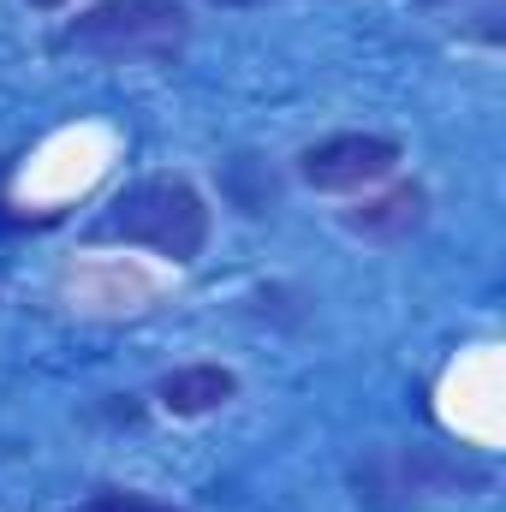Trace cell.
Wrapping results in <instances>:
<instances>
[{
  "mask_svg": "<svg viewBox=\"0 0 506 512\" xmlns=\"http://www.w3.org/2000/svg\"><path fill=\"white\" fill-rule=\"evenodd\" d=\"M423 215H429L423 185H393V191H381V197H370V203L346 209V227L364 233V239H405V233L423 227Z\"/></svg>",
  "mask_w": 506,
  "mask_h": 512,
  "instance_id": "5",
  "label": "cell"
},
{
  "mask_svg": "<svg viewBox=\"0 0 506 512\" xmlns=\"http://www.w3.org/2000/svg\"><path fill=\"white\" fill-rule=\"evenodd\" d=\"M399 167V143L376 131H334L298 155V179L310 191H364Z\"/></svg>",
  "mask_w": 506,
  "mask_h": 512,
  "instance_id": "4",
  "label": "cell"
},
{
  "mask_svg": "<svg viewBox=\"0 0 506 512\" xmlns=\"http://www.w3.org/2000/svg\"><path fill=\"white\" fill-rule=\"evenodd\" d=\"M215 6H251V0H215Z\"/></svg>",
  "mask_w": 506,
  "mask_h": 512,
  "instance_id": "9",
  "label": "cell"
},
{
  "mask_svg": "<svg viewBox=\"0 0 506 512\" xmlns=\"http://www.w3.org/2000/svg\"><path fill=\"white\" fill-rule=\"evenodd\" d=\"M191 36V12L179 0H96L66 24V48L96 60H173Z\"/></svg>",
  "mask_w": 506,
  "mask_h": 512,
  "instance_id": "2",
  "label": "cell"
},
{
  "mask_svg": "<svg viewBox=\"0 0 506 512\" xmlns=\"http://www.w3.org/2000/svg\"><path fill=\"white\" fill-rule=\"evenodd\" d=\"M233 393H239V376L227 364H191V370H173L167 382L155 387L161 411H173V417H203V411L227 405Z\"/></svg>",
  "mask_w": 506,
  "mask_h": 512,
  "instance_id": "6",
  "label": "cell"
},
{
  "mask_svg": "<svg viewBox=\"0 0 506 512\" xmlns=\"http://www.w3.org/2000/svg\"><path fill=\"white\" fill-rule=\"evenodd\" d=\"M96 239H102V245H149L155 256L197 262L203 245H209V203L197 197L191 179L155 173V179L126 185V191L108 203V215L96 221Z\"/></svg>",
  "mask_w": 506,
  "mask_h": 512,
  "instance_id": "1",
  "label": "cell"
},
{
  "mask_svg": "<svg viewBox=\"0 0 506 512\" xmlns=\"http://www.w3.org/2000/svg\"><path fill=\"white\" fill-rule=\"evenodd\" d=\"M489 483V471L483 465H453V459H441L435 447H387L376 453L364 471H358V501H370L381 507L387 495H399V501H417V495H447V489H483Z\"/></svg>",
  "mask_w": 506,
  "mask_h": 512,
  "instance_id": "3",
  "label": "cell"
},
{
  "mask_svg": "<svg viewBox=\"0 0 506 512\" xmlns=\"http://www.w3.org/2000/svg\"><path fill=\"white\" fill-rule=\"evenodd\" d=\"M72 512H179V507L149 501V495H126V489H108V495H96V501H84V507H72Z\"/></svg>",
  "mask_w": 506,
  "mask_h": 512,
  "instance_id": "7",
  "label": "cell"
},
{
  "mask_svg": "<svg viewBox=\"0 0 506 512\" xmlns=\"http://www.w3.org/2000/svg\"><path fill=\"white\" fill-rule=\"evenodd\" d=\"M30 6H42V12H54V6H66V0H30Z\"/></svg>",
  "mask_w": 506,
  "mask_h": 512,
  "instance_id": "8",
  "label": "cell"
}]
</instances>
